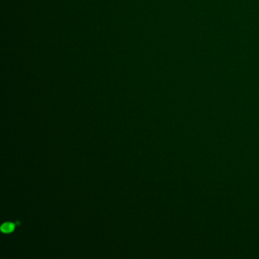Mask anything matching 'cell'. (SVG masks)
I'll return each instance as SVG.
<instances>
[{"label": "cell", "mask_w": 259, "mask_h": 259, "mask_svg": "<svg viewBox=\"0 0 259 259\" xmlns=\"http://www.w3.org/2000/svg\"><path fill=\"white\" fill-rule=\"evenodd\" d=\"M14 229H15V224L12 223H6L2 225L1 227V230L2 231V233H9L12 232Z\"/></svg>", "instance_id": "1"}]
</instances>
